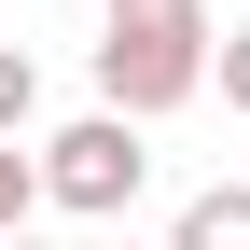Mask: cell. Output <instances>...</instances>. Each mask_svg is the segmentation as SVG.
<instances>
[{
    "label": "cell",
    "mask_w": 250,
    "mask_h": 250,
    "mask_svg": "<svg viewBox=\"0 0 250 250\" xmlns=\"http://www.w3.org/2000/svg\"><path fill=\"white\" fill-rule=\"evenodd\" d=\"M208 0H125V14L98 28V111H125V125H153V111H181L208 83Z\"/></svg>",
    "instance_id": "cell-1"
},
{
    "label": "cell",
    "mask_w": 250,
    "mask_h": 250,
    "mask_svg": "<svg viewBox=\"0 0 250 250\" xmlns=\"http://www.w3.org/2000/svg\"><path fill=\"white\" fill-rule=\"evenodd\" d=\"M28 167H42V195H56V208H83V223H111V208H139L153 153H139V125H125V111H83V125H56V139L28 153Z\"/></svg>",
    "instance_id": "cell-2"
},
{
    "label": "cell",
    "mask_w": 250,
    "mask_h": 250,
    "mask_svg": "<svg viewBox=\"0 0 250 250\" xmlns=\"http://www.w3.org/2000/svg\"><path fill=\"white\" fill-rule=\"evenodd\" d=\"M167 250H250V181H208V195H181Z\"/></svg>",
    "instance_id": "cell-3"
},
{
    "label": "cell",
    "mask_w": 250,
    "mask_h": 250,
    "mask_svg": "<svg viewBox=\"0 0 250 250\" xmlns=\"http://www.w3.org/2000/svg\"><path fill=\"white\" fill-rule=\"evenodd\" d=\"M28 111H42V70H28V42H0V139H14Z\"/></svg>",
    "instance_id": "cell-4"
},
{
    "label": "cell",
    "mask_w": 250,
    "mask_h": 250,
    "mask_svg": "<svg viewBox=\"0 0 250 250\" xmlns=\"http://www.w3.org/2000/svg\"><path fill=\"white\" fill-rule=\"evenodd\" d=\"M28 195H42V167H28V153H14V139H0V236H14V223H28Z\"/></svg>",
    "instance_id": "cell-5"
},
{
    "label": "cell",
    "mask_w": 250,
    "mask_h": 250,
    "mask_svg": "<svg viewBox=\"0 0 250 250\" xmlns=\"http://www.w3.org/2000/svg\"><path fill=\"white\" fill-rule=\"evenodd\" d=\"M208 83H223V98L250 111V28H236V42H208Z\"/></svg>",
    "instance_id": "cell-6"
},
{
    "label": "cell",
    "mask_w": 250,
    "mask_h": 250,
    "mask_svg": "<svg viewBox=\"0 0 250 250\" xmlns=\"http://www.w3.org/2000/svg\"><path fill=\"white\" fill-rule=\"evenodd\" d=\"M0 250H42V236H0Z\"/></svg>",
    "instance_id": "cell-7"
}]
</instances>
